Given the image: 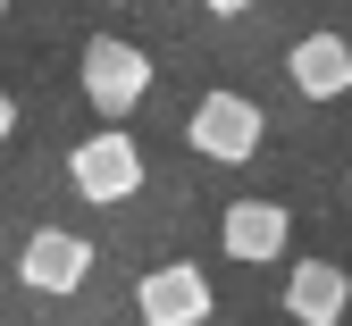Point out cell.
I'll use <instances>...</instances> for the list:
<instances>
[{"label":"cell","instance_id":"obj_4","mask_svg":"<svg viewBox=\"0 0 352 326\" xmlns=\"http://www.w3.org/2000/svg\"><path fill=\"white\" fill-rule=\"evenodd\" d=\"M210 276L193 268V259H168V268H151L143 276V293H135V310H143V326H210Z\"/></svg>","mask_w":352,"mask_h":326},{"label":"cell","instance_id":"obj_10","mask_svg":"<svg viewBox=\"0 0 352 326\" xmlns=\"http://www.w3.org/2000/svg\"><path fill=\"white\" fill-rule=\"evenodd\" d=\"M109 9H126V0H109Z\"/></svg>","mask_w":352,"mask_h":326},{"label":"cell","instance_id":"obj_7","mask_svg":"<svg viewBox=\"0 0 352 326\" xmlns=\"http://www.w3.org/2000/svg\"><path fill=\"white\" fill-rule=\"evenodd\" d=\"M352 310V276L336 259H294L285 268V318L294 326H344Z\"/></svg>","mask_w":352,"mask_h":326},{"label":"cell","instance_id":"obj_3","mask_svg":"<svg viewBox=\"0 0 352 326\" xmlns=\"http://www.w3.org/2000/svg\"><path fill=\"white\" fill-rule=\"evenodd\" d=\"M185 143L201 159H252L260 143H269V117H260V101H243V92H201L193 117H185Z\"/></svg>","mask_w":352,"mask_h":326},{"label":"cell","instance_id":"obj_9","mask_svg":"<svg viewBox=\"0 0 352 326\" xmlns=\"http://www.w3.org/2000/svg\"><path fill=\"white\" fill-rule=\"evenodd\" d=\"M201 9H210V17H243L252 0H201Z\"/></svg>","mask_w":352,"mask_h":326},{"label":"cell","instance_id":"obj_1","mask_svg":"<svg viewBox=\"0 0 352 326\" xmlns=\"http://www.w3.org/2000/svg\"><path fill=\"white\" fill-rule=\"evenodd\" d=\"M67 184H76L84 201H101V209L135 201V193H143V151H135V134H126V126L84 134V143L67 151Z\"/></svg>","mask_w":352,"mask_h":326},{"label":"cell","instance_id":"obj_2","mask_svg":"<svg viewBox=\"0 0 352 326\" xmlns=\"http://www.w3.org/2000/svg\"><path fill=\"white\" fill-rule=\"evenodd\" d=\"M76 75H84V101H93L109 126H118V117H126V109H135L143 92H151V59L135 51V42H118V34H93V42H84Z\"/></svg>","mask_w":352,"mask_h":326},{"label":"cell","instance_id":"obj_5","mask_svg":"<svg viewBox=\"0 0 352 326\" xmlns=\"http://www.w3.org/2000/svg\"><path fill=\"white\" fill-rule=\"evenodd\" d=\"M84 276H93V243L84 235H67V226L25 235V251H17V285L25 293H76Z\"/></svg>","mask_w":352,"mask_h":326},{"label":"cell","instance_id":"obj_6","mask_svg":"<svg viewBox=\"0 0 352 326\" xmlns=\"http://www.w3.org/2000/svg\"><path fill=\"white\" fill-rule=\"evenodd\" d=\"M218 243H227V259H243V268H269V259H285V243H294V218L277 209V201H227V218H218Z\"/></svg>","mask_w":352,"mask_h":326},{"label":"cell","instance_id":"obj_8","mask_svg":"<svg viewBox=\"0 0 352 326\" xmlns=\"http://www.w3.org/2000/svg\"><path fill=\"white\" fill-rule=\"evenodd\" d=\"M285 75H294L302 101H344V92H352V42L344 34H302L294 59H285Z\"/></svg>","mask_w":352,"mask_h":326}]
</instances>
